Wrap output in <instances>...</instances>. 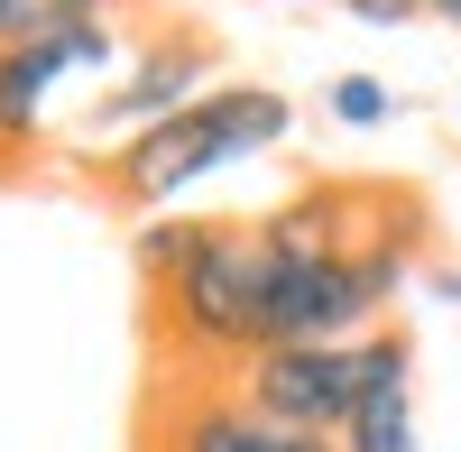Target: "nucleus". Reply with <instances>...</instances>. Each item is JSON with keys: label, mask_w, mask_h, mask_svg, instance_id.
Returning <instances> with one entry per match:
<instances>
[{"label": "nucleus", "mask_w": 461, "mask_h": 452, "mask_svg": "<svg viewBox=\"0 0 461 452\" xmlns=\"http://www.w3.org/2000/svg\"><path fill=\"white\" fill-rule=\"evenodd\" d=\"M323 111L341 130H388L397 121V93L378 84V74H332V93H323Z\"/></svg>", "instance_id": "nucleus-10"}, {"label": "nucleus", "mask_w": 461, "mask_h": 452, "mask_svg": "<svg viewBox=\"0 0 461 452\" xmlns=\"http://www.w3.org/2000/svg\"><path fill=\"white\" fill-rule=\"evenodd\" d=\"M415 240H369V249H304L258 221V323L267 342H360L397 305Z\"/></svg>", "instance_id": "nucleus-3"}, {"label": "nucleus", "mask_w": 461, "mask_h": 452, "mask_svg": "<svg viewBox=\"0 0 461 452\" xmlns=\"http://www.w3.org/2000/svg\"><path fill=\"white\" fill-rule=\"evenodd\" d=\"M0 19H10V0H0Z\"/></svg>", "instance_id": "nucleus-13"}, {"label": "nucleus", "mask_w": 461, "mask_h": 452, "mask_svg": "<svg viewBox=\"0 0 461 452\" xmlns=\"http://www.w3.org/2000/svg\"><path fill=\"white\" fill-rule=\"evenodd\" d=\"M194 93H212V37L203 28H167V37H148V56L102 93V111L148 130V121H167V111H185Z\"/></svg>", "instance_id": "nucleus-7"}, {"label": "nucleus", "mask_w": 461, "mask_h": 452, "mask_svg": "<svg viewBox=\"0 0 461 452\" xmlns=\"http://www.w3.org/2000/svg\"><path fill=\"white\" fill-rule=\"evenodd\" d=\"M230 388H240V406H258L267 425L332 443L369 397L415 388V342H406V332H360V342H267L258 360L230 369Z\"/></svg>", "instance_id": "nucleus-4"}, {"label": "nucleus", "mask_w": 461, "mask_h": 452, "mask_svg": "<svg viewBox=\"0 0 461 452\" xmlns=\"http://www.w3.org/2000/svg\"><path fill=\"white\" fill-rule=\"evenodd\" d=\"M332 452H425V434H415V388H388V397H369L360 416L332 434Z\"/></svg>", "instance_id": "nucleus-8"}, {"label": "nucleus", "mask_w": 461, "mask_h": 452, "mask_svg": "<svg viewBox=\"0 0 461 452\" xmlns=\"http://www.w3.org/2000/svg\"><path fill=\"white\" fill-rule=\"evenodd\" d=\"M111 47H121V37H111V19L0 47V158H28V148L47 139V93L65 84L74 65H111Z\"/></svg>", "instance_id": "nucleus-6"}, {"label": "nucleus", "mask_w": 461, "mask_h": 452, "mask_svg": "<svg viewBox=\"0 0 461 452\" xmlns=\"http://www.w3.org/2000/svg\"><path fill=\"white\" fill-rule=\"evenodd\" d=\"M148 323L176 379H230L267 351L258 323V221H158L139 240Z\"/></svg>", "instance_id": "nucleus-1"}, {"label": "nucleus", "mask_w": 461, "mask_h": 452, "mask_svg": "<svg viewBox=\"0 0 461 452\" xmlns=\"http://www.w3.org/2000/svg\"><path fill=\"white\" fill-rule=\"evenodd\" d=\"M415 10H434V19H452V28H461V0H415Z\"/></svg>", "instance_id": "nucleus-12"}, {"label": "nucleus", "mask_w": 461, "mask_h": 452, "mask_svg": "<svg viewBox=\"0 0 461 452\" xmlns=\"http://www.w3.org/2000/svg\"><path fill=\"white\" fill-rule=\"evenodd\" d=\"M286 130H295V102L277 84H212L185 111H167V121H148V130H130L111 148L102 158V194L121 212H158V203L185 194V185H203L212 167H240L258 148H277Z\"/></svg>", "instance_id": "nucleus-2"}, {"label": "nucleus", "mask_w": 461, "mask_h": 452, "mask_svg": "<svg viewBox=\"0 0 461 452\" xmlns=\"http://www.w3.org/2000/svg\"><path fill=\"white\" fill-rule=\"evenodd\" d=\"M351 19H369V28H406L415 19V0H341Z\"/></svg>", "instance_id": "nucleus-11"}, {"label": "nucleus", "mask_w": 461, "mask_h": 452, "mask_svg": "<svg viewBox=\"0 0 461 452\" xmlns=\"http://www.w3.org/2000/svg\"><path fill=\"white\" fill-rule=\"evenodd\" d=\"M139 452H332V443L267 425L258 406H240L230 379H158V406H148V425H139Z\"/></svg>", "instance_id": "nucleus-5"}, {"label": "nucleus", "mask_w": 461, "mask_h": 452, "mask_svg": "<svg viewBox=\"0 0 461 452\" xmlns=\"http://www.w3.org/2000/svg\"><path fill=\"white\" fill-rule=\"evenodd\" d=\"M93 19H121V0H10L0 47H19V37H56V28H93Z\"/></svg>", "instance_id": "nucleus-9"}]
</instances>
